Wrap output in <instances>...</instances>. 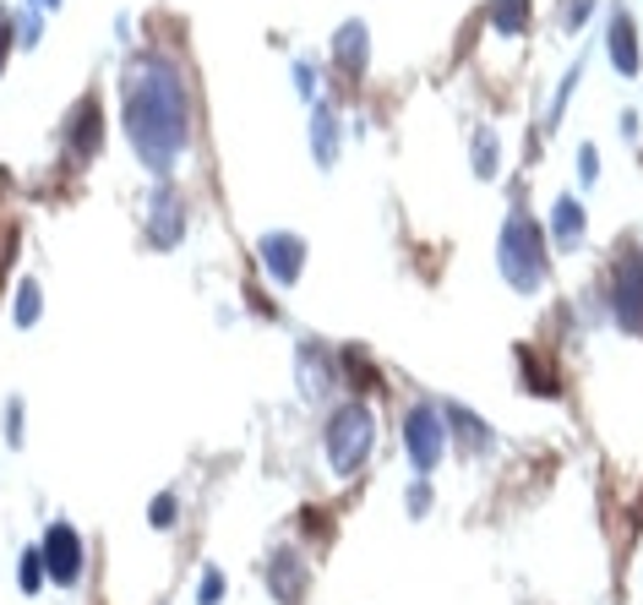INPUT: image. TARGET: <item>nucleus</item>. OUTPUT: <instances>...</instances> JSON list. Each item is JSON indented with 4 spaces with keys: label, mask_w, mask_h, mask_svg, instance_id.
<instances>
[{
    "label": "nucleus",
    "mask_w": 643,
    "mask_h": 605,
    "mask_svg": "<svg viewBox=\"0 0 643 605\" xmlns=\"http://www.w3.org/2000/svg\"><path fill=\"white\" fill-rule=\"evenodd\" d=\"M11 27H16V44H22V49H33V44L44 38V5H38V0L11 5Z\"/></svg>",
    "instance_id": "16"
},
{
    "label": "nucleus",
    "mask_w": 643,
    "mask_h": 605,
    "mask_svg": "<svg viewBox=\"0 0 643 605\" xmlns=\"http://www.w3.org/2000/svg\"><path fill=\"white\" fill-rule=\"evenodd\" d=\"M257 262H262V273H268L273 284H295L301 268H306V240H301L295 229H268V235L257 240Z\"/></svg>",
    "instance_id": "8"
},
{
    "label": "nucleus",
    "mask_w": 643,
    "mask_h": 605,
    "mask_svg": "<svg viewBox=\"0 0 643 605\" xmlns=\"http://www.w3.org/2000/svg\"><path fill=\"white\" fill-rule=\"evenodd\" d=\"M38 562H44V579H49L55 590H77V584H82V562H88L82 535H77L66 518H55V524L44 529V540H38Z\"/></svg>",
    "instance_id": "5"
},
{
    "label": "nucleus",
    "mask_w": 643,
    "mask_h": 605,
    "mask_svg": "<svg viewBox=\"0 0 643 605\" xmlns=\"http://www.w3.org/2000/svg\"><path fill=\"white\" fill-rule=\"evenodd\" d=\"M38 5H49V11H60V0H38Z\"/></svg>",
    "instance_id": "28"
},
{
    "label": "nucleus",
    "mask_w": 643,
    "mask_h": 605,
    "mask_svg": "<svg viewBox=\"0 0 643 605\" xmlns=\"http://www.w3.org/2000/svg\"><path fill=\"white\" fill-rule=\"evenodd\" d=\"M371 448H376V415H371V404H360V399L338 404L327 415V426H322V453L332 463V474L338 480H354L365 469Z\"/></svg>",
    "instance_id": "2"
},
{
    "label": "nucleus",
    "mask_w": 643,
    "mask_h": 605,
    "mask_svg": "<svg viewBox=\"0 0 643 605\" xmlns=\"http://www.w3.org/2000/svg\"><path fill=\"white\" fill-rule=\"evenodd\" d=\"M611 60H617V71H622V77H633V71H639V33H633L628 11H617V16H611Z\"/></svg>",
    "instance_id": "14"
},
{
    "label": "nucleus",
    "mask_w": 643,
    "mask_h": 605,
    "mask_svg": "<svg viewBox=\"0 0 643 605\" xmlns=\"http://www.w3.org/2000/svg\"><path fill=\"white\" fill-rule=\"evenodd\" d=\"M312 153H317L322 169H332V158H338V115L322 99L312 104Z\"/></svg>",
    "instance_id": "13"
},
{
    "label": "nucleus",
    "mask_w": 643,
    "mask_h": 605,
    "mask_svg": "<svg viewBox=\"0 0 643 605\" xmlns=\"http://www.w3.org/2000/svg\"><path fill=\"white\" fill-rule=\"evenodd\" d=\"M578 169H584V180H595V175H600V158H595V148L578 153Z\"/></svg>",
    "instance_id": "27"
},
{
    "label": "nucleus",
    "mask_w": 643,
    "mask_h": 605,
    "mask_svg": "<svg viewBox=\"0 0 643 605\" xmlns=\"http://www.w3.org/2000/svg\"><path fill=\"white\" fill-rule=\"evenodd\" d=\"M143 229H148V246H154V251H169V246L185 240V202H180L174 186H154Z\"/></svg>",
    "instance_id": "9"
},
{
    "label": "nucleus",
    "mask_w": 643,
    "mask_h": 605,
    "mask_svg": "<svg viewBox=\"0 0 643 605\" xmlns=\"http://www.w3.org/2000/svg\"><path fill=\"white\" fill-rule=\"evenodd\" d=\"M11 49H16V27H11V5H0V77H5Z\"/></svg>",
    "instance_id": "24"
},
{
    "label": "nucleus",
    "mask_w": 643,
    "mask_h": 605,
    "mask_svg": "<svg viewBox=\"0 0 643 605\" xmlns=\"http://www.w3.org/2000/svg\"><path fill=\"white\" fill-rule=\"evenodd\" d=\"M224 590H229V584H224V573H218V568H207V573H202V584H196V605H218L224 601Z\"/></svg>",
    "instance_id": "21"
},
{
    "label": "nucleus",
    "mask_w": 643,
    "mask_h": 605,
    "mask_svg": "<svg viewBox=\"0 0 643 605\" xmlns=\"http://www.w3.org/2000/svg\"><path fill=\"white\" fill-rule=\"evenodd\" d=\"M262 584H268V595L279 605H301L306 601V584H312V562H301V551L279 546L262 562Z\"/></svg>",
    "instance_id": "6"
},
{
    "label": "nucleus",
    "mask_w": 643,
    "mask_h": 605,
    "mask_svg": "<svg viewBox=\"0 0 643 605\" xmlns=\"http://www.w3.org/2000/svg\"><path fill=\"white\" fill-rule=\"evenodd\" d=\"M191 82H185V66L169 60L159 49H143L126 60V77H121V126L132 137V153L143 158L148 175H169L185 148H191Z\"/></svg>",
    "instance_id": "1"
},
{
    "label": "nucleus",
    "mask_w": 643,
    "mask_h": 605,
    "mask_svg": "<svg viewBox=\"0 0 643 605\" xmlns=\"http://www.w3.org/2000/svg\"><path fill=\"white\" fill-rule=\"evenodd\" d=\"M332 60H338L343 77H365V66H371V33H365V22H343L332 33Z\"/></svg>",
    "instance_id": "12"
},
{
    "label": "nucleus",
    "mask_w": 643,
    "mask_h": 605,
    "mask_svg": "<svg viewBox=\"0 0 643 605\" xmlns=\"http://www.w3.org/2000/svg\"><path fill=\"white\" fill-rule=\"evenodd\" d=\"M490 27L496 33H523L529 27V0H490Z\"/></svg>",
    "instance_id": "17"
},
{
    "label": "nucleus",
    "mask_w": 643,
    "mask_h": 605,
    "mask_svg": "<svg viewBox=\"0 0 643 605\" xmlns=\"http://www.w3.org/2000/svg\"><path fill=\"white\" fill-rule=\"evenodd\" d=\"M295 88H301V99H306V104H317V71H312L306 60H295Z\"/></svg>",
    "instance_id": "25"
},
{
    "label": "nucleus",
    "mask_w": 643,
    "mask_h": 605,
    "mask_svg": "<svg viewBox=\"0 0 643 605\" xmlns=\"http://www.w3.org/2000/svg\"><path fill=\"white\" fill-rule=\"evenodd\" d=\"M49 579H44V562H38V546H27L22 557H16V590L22 595H38Z\"/></svg>",
    "instance_id": "19"
},
{
    "label": "nucleus",
    "mask_w": 643,
    "mask_h": 605,
    "mask_svg": "<svg viewBox=\"0 0 643 605\" xmlns=\"http://www.w3.org/2000/svg\"><path fill=\"white\" fill-rule=\"evenodd\" d=\"M448 415H442V404H431V399H420L409 415H404V448H409V463L420 469V474H431L442 453H448Z\"/></svg>",
    "instance_id": "4"
},
{
    "label": "nucleus",
    "mask_w": 643,
    "mask_h": 605,
    "mask_svg": "<svg viewBox=\"0 0 643 605\" xmlns=\"http://www.w3.org/2000/svg\"><path fill=\"white\" fill-rule=\"evenodd\" d=\"M0 437H5V448H11V453H16V448H22V437H27V432H22V399H16V393L0 404Z\"/></svg>",
    "instance_id": "20"
},
{
    "label": "nucleus",
    "mask_w": 643,
    "mask_h": 605,
    "mask_svg": "<svg viewBox=\"0 0 643 605\" xmlns=\"http://www.w3.org/2000/svg\"><path fill=\"white\" fill-rule=\"evenodd\" d=\"M611 316L628 327V333H643V257L628 251L617 268H611Z\"/></svg>",
    "instance_id": "7"
},
{
    "label": "nucleus",
    "mask_w": 643,
    "mask_h": 605,
    "mask_svg": "<svg viewBox=\"0 0 643 605\" xmlns=\"http://www.w3.org/2000/svg\"><path fill=\"white\" fill-rule=\"evenodd\" d=\"M496 262H501V279L518 290V295H534L551 273V257H545V235L529 213H512L501 224V246H496Z\"/></svg>",
    "instance_id": "3"
},
{
    "label": "nucleus",
    "mask_w": 643,
    "mask_h": 605,
    "mask_svg": "<svg viewBox=\"0 0 643 605\" xmlns=\"http://www.w3.org/2000/svg\"><path fill=\"white\" fill-rule=\"evenodd\" d=\"M589 5H595V0H567V27H578V22L589 16Z\"/></svg>",
    "instance_id": "26"
},
{
    "label": "nucleus",
    "mask_w": 643,
    "mask_h": 605,
    "mask_svg": "<svg viewBox=\"0 0 643 605\" xmlns=\"http://www.w3.org/2000/svg\"><path fill=\"white\" fill-rule=\"evenodd\" d=\"M38 316H44V290H38V279H22L16 295H11V322L16 327H38Z\"/></svg>",
    "instance_id": "15"
},
{
    "label": "nucleus",
    "mask_w": 643,
    "mask_h": 605,
    "mask_svg": "<svg viewBox=\"0 0 643 605\" xmlns=\"http://www.w3.org/2000/svg\"><path fill=\"white\" fill-rule=\"evenodd\" d=\"M475 175H496V137L490 132L475 137Z\"/></svg>",
    "instance_id": "23"
},
{
    "label": "nucleus",
    "mask_w": 643,
    "mask_h": 605,
    "mask_svg": "<svg viewBox=\"0 0 643 605\" xmlns=\"http://www.w3.org/2000/svg\"><path fill=\"white\" fill-rule=\"evenodd\" d=\"M556 240H562V246H578V240H584V208H578L573 197L556 202Z\"/></svg>",
    "instance_id": "18"
},
{
    "label": "nucleus",
    "mask_w": 643,
    "mask_h": 605,
    "mask_svg": "<svg viewBox=\"0 0 643 605\" xmlns=\"http://www.w3.org/2000/svg\"><path fill=\"white\" fill-rule=\"evenodd\" d=\"M104 148V110H99V99L88 93V99H77V110L66 115V153L77 158V164H88V158H99Z\"/></svg>",
    "instance_id": "10"
},
{
    "label": "nucleus",
    "mask_w": 643,
    "mask_h": 605,
    "mask_svg": "<svg viewBox=\"0 0 643 605\" xmlns=\"http://www.w3.org/2000/svg\"><path fill=\"white\" fill-rule=\"evenodd\" d=\"M295 382H301V393L312 404L338 388V366H332V355L322 349L317 338H301V349H295Z\"/></svg>",
    "instance_id": "11"
},
{
    "label": "nucleus",
    "mask_w": 643,
    "mask_h": 605,
    "mask_svg": "<svg viewBox=\"0 0 643 605\" xmlns=\"http://www.w3.org/2000/svg\"><path fill=\"white\" fill-rule=\"evenodd\" d=\"M174 507H180V502H174V491H159V496H154V507H148V524H154V529H169V524H174Z\"/></svg>",
    "instance_id": "22"
}]
</instances>
